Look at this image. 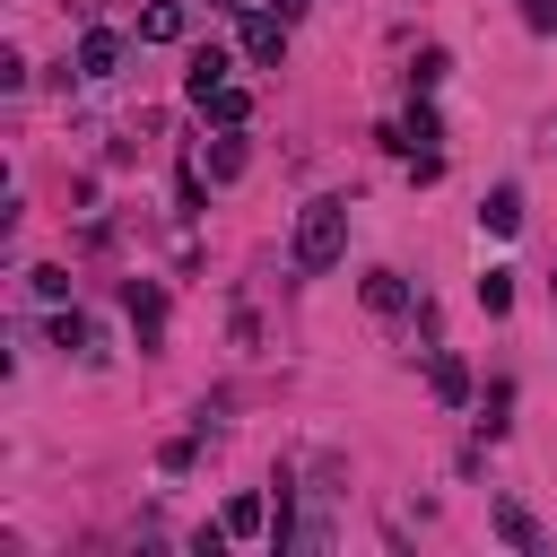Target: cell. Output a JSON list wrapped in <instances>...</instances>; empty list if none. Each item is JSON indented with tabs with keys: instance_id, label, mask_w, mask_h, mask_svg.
I'll return each instance as SVG.
<instances>
[{
	"instance_id": "52a82bcc",
	"label": "cell",
	"mask_w": 557,
	"mask_h": 557,
	"mask_svg": "<svg viewBox=\"0 0 557 557\" xmlns=\"http://www.w3.org/2000/svg\"><path fill=\"white\" fill-rule=\"evenodd\" d=\"M183 35H191V9L183 0H148L139 9V44H183Z\"/></svg>"
},
{
	"instance_id": "3957f363",
	"label": "cell",
	"mask_w": 557,
	"mask_h": 557,
	"mask_svg": "<svg viewBox=\"0 0 557 557\" xmlns=\"http://www.w3.org/2000/svg\"><path fill=\"white\" fill-rule=\"evenodd\" d=\"M122 313H131L139 348H157V339H165V287H157V278H131V287H122Z\"/></svg>"
},
{
	"instance_id": "5b68a950",
	"label": "cell",
	"mask_w": 557,
	"mask_h": 557,
	"mask_svg": "<svg viewBox=\"0 0 557 557\" xmlns=\"http://www.w3.org/2000/svg\"><path fill=\"white\" fill-rule=\"evenodd\" d=\"M122 52H131V44H122L113 26H87V35H78V78H113Z\"/></svg>"
},
{
	"instance_id": "e0dca14e",
	"label": "cell",
	"mask_w": 557,
	"mask_h": 557,
	"mask_svg": "<svg viewBox=\"0 0 557 557\" xmlns=\"http://www.w3.org/2000/svg\"><path fill=\"white\" fill-rule=\"evenodd\" d=\"M52 348H96V331H87V313H52Z\"/></svg>"
},
{
	"instance_id": "ac0fdd59",
	"label": "cell",
	"mask_w": 557,
	"mask_h": 557,
	"mask_svg": "<svg viewBox=\"0 0 557 557\" xmlns=\"http://www.w3.org/2000/svg\"><path fill=\"white\" fill-rule=\"evenodd\" d=\"M479 409H487L479 426H487V435H505V409H513V383H487V400H479Z\"/></svg>"
},
{
	"instance_id": "7a4b0ae2",
	"label": "cell",
	"mask_w": 557,
	"mask_h": 557,
	"mask_svg": "<svg viewBox=\"0 0 557 557\" xmlns=\"http://www.w3.org/2000/svg\"><path fill=\"white\" fill-rule=\"evenodd\" d=\"M278 52H287V17L278 9H244V61L252 70H278Z\"/></svg>"
},
{
	"instance_id": "2e32d148",
	"label": "cell",
	"mask_w": 557,
	"mask_h": 557,
	"mask_svg": "<svg viewBox=\"0 0 557 557\" xmlns=\"http://www.w3.org/2000/svg\"><path fill=\"white\" fill-rule=\"evenodd\" d=\"M479 305H487V313H513V270H487V278H479Z\"/></svg>"
},
{
	"instance_id": "7c38bea8",
	"label": "cell",
	"mask_w": 557,
	"mask_h": 557,
	"mask_svg": "<svg viewBox=\"0 0 557 557\" xmlns=\"http://www.w3.org/2000/svg\"><path fill=\"white\" fill-rule=\"evenodd\" d=\"M200 113H209V122H218V131H244V122H252V96H244V87H235V78H226V87H218V96H209V104H200Z\"/></svg>"
},
{
	"instance_id": "277c9868",
	"label": "cell",
	"mask_w": 557,
	"mask_h": 557,
	"mask_svg": "<svg viewBox=\"0 0 557 557\" xmlns=\"http://www.w3.org/2000/svg\"><path fill=\"white\" fill-rule=\"evenodd\" d=\"M226 78H235V52H218V44H200V52H191V70H183V96H191V104H209V96H218Z\"/></svg>"
},
{
	"instance_id": "9c48e42d",
	"label": "cell",
	"mask_w": 557,
	"mask_h": 557,
	"mask_svg": "<svg viewBox=\"0 0 557 557\" xmlns=\"http://www.w3.org/2000/svg\"><path fill=\"white\" fill-rule=\"evenodd\" d=\"M426 392H435L444 409H461V400H470V366H461L453 348H435V357H426Z\"/></svg>"
},
{
	"instance_id": "5bb4252c",
	"label": "cell",
	"mask_w": 557,
	"mask_h": 557,
	"mask_svg": "<svg viewBox=\"0 0 557 557\" xmlns=\"http://www.w3.org/2000/svg\"><path fill=\"white\" fill-rule=\"evenodd\" d=\"M218 522H226L235 540H252V531H270V505H261V496L244 487V496H226V513H218Z\"/></svg>"
},
{
	"instance_id": "ba28073f",
	"label": "cell",
	"mask_w": 557,
	"mask_h": 557,
	"mask_svg": "<svg viewBox=\"0 0 557 557\" xmlns=\"http://www.w3.org/2000/svg\"><path fill=\"white\" fill-rule=\"evenodd\" d=\"M392 148H418V157H435V139H444V122H435V104H409L392 131H383Z\"/></svg>"
},
{
	"instance_id": "ffe728a7",
	"label": "cell",
	"mask_w": 557,
	"mask_h": 557,
	"mask_svg": "<svg viewBox=\"0 0 557 557\" xmlns=\"http://www.w3.org/2000/svg\"><path fill=\"white\" fill-rule=\"evenodd\" d=\"M270 9H278V17H305V9H313V0H270Z\"/></svg>"
},
{
	"instance_id": "d6986e66",
	"label": "cell",
	"mask_w": 557,
	"mask_h": 557,
	"mask_svg": "<svg viewBox=\"0 0 557 557\" xmlns=\"http://www.w3.org/2000/svg\"><path fill=\"white\" fill-rule=\"evenodd\" d=\"M522 17H531V35H557V0H522Z\"/></svg>"
},
{
	"instance_id": "30bf717a",
	"label": "cell",
	"mask_w": 557,
	"mask_h": 557,
	"mask_svg": "<svg viewBox=\"0 0 557 557\" xmlns=\"http://www.w3.org/2000/svg\"><path fill=\"white\" fill-rule=\"evenodd\" d=\"M479 235H522V191H513V183H496V191L479 200Z\"/></svg>"
},
{
	"instance_id": "8992f818",
	"label": "cell",
	"mask_w": 557,
	"mask_h": 557,
	"mask_svg": "<svg viewBox=\"0 0 557 557\" xmlns=\"http://www.w3.org/2000/svg\"><path fill=\"white\" fill-rule=\"evenodd\" d=\"M487 522H496V540H505V548H522V557H540V548H548V540H540V522H531L513 496H496V505H487Z\"/></svg>"
},
{
	"instance_id": "9a60e30c",
	"label": "cell",
	"mask_w": 557,
	"mask_h": 557,
	"mask_svg": "<svg viewBox=\"0 0 557 557\" xmlns=\"http://www.w3.org/2000/svg\"><path fill=\"white\" fill-rule=\"evenodd\" d=\"M26 287H35L44 305H61V296H70V270H61V261H35V270H26Z\"/></svg>"
},
{
	"instance_id": "8fae6325",
	"label": "cell",
	"mask_w": 557,
	"mask_h": 557,
	"mask_svg": "<svg viewBox=\"0 0 557 557\" xmlns=\"http://www.w3.org/2000/svg\"><path fill=\"white\" fill-rule=\"evenodd\" d=\"M366 313H409V287H400V270H366Z\"/></svg>"
},
{
	"instance_id": "6da1fadb",
	"label": "cell",
	"mask_w": 557,
	"mask_h": 557,
	"mask_svg": "<svg viewBox=\"0 0 557 557\" xmlns=\"http://www.w3.org/2000/svg\"><path fill=\"white\" fill-rule=\"evenodd\" d=\"M339 261H348V200H305L296 244H287V270H296V278H322V270H339Z\"/></svg>"
},
{
	"instance_id": "4fadbf2b",
	"label": "cell",
	"mask_w": 557,
	"mask_h": 557,
	"mask_svg": "<svg viewBox=\"0 0 557 557\" xmlns=\"http://www.w3.org/2000/svg\"><path fill=\"white\" fill-rule=\"evenodd\" d=\"M244 165H252V157H244V131H218V139H209V183H235Z\"/></svg>"
}]
</instances>
